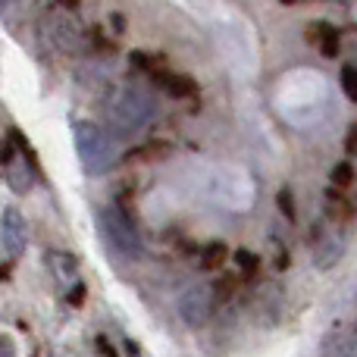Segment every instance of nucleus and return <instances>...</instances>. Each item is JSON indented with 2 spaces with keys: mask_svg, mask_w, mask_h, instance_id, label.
I'll list each match as a JSON object with an SVG mask.
<instances>
[{
  "mask_svg": "<svg viewBox=\"0 0 357 357\" xmlns=\"http://www.w3.org/2000/svg\"><path fill=\"white\" fill-rule=\"evenodd\" d=\"M154 98L148 94V88L138 85H119L110 94L107 104V116H110V129L119 138H132L138 132L148 129V123L154 119Z\"/></svg>",
  "mask_w": 357,
  "mask_h": 357,
  "instance_id": "f257e3e1",
  "label": "nucleus"
},
{
  "mask_svg": "<svg viewBox=\"0 0 357 357\" xmlns=\"http://www.w3.org/2000/svg\"><path fill=\"white\" fill-rule=\"evenodd\" d=\"M73 138H75V154H79L82 169L88 176L110 173L113 163H116V148H113V135L104 126L91 123V119H79L73 126Z\"/></svg>",
  "mask_w": 357,
  "mask_h": 357,
  "instance_id": "f03ea898",
  "label": "nucleus"
},
{
  "mask_svg": "<svg viewBox=\"0 0 357 357\" xmlns=\"http://www.w3.org/2000/svg\"><path fill=\"white\" fill-rule=\"evenodd\" d=\"M98 226H100V235H104L107 248H110L116 257L123 260H138L142 257V232L138 226L132 222V216L126 213L123 207L110 204V207H100L98 210Z\"/></svg>",
  "mask_w": 357,
  "mask_h": 357,
  "instance_id": "7ed1b4c3",
  "label": "nucleus"
},
{
  "mask_svg": "<svg viewBox=\"0 0 357 357\" xmlns=\"http://www.w3.org/2000/svg\"><path fill=\"white\" fill-rule=\"evenodd\" d=\"M0 160L6 167V182L16 195H29L35 188V151L29 148V142L19 129L10 132V142H6V151Z\"/></svg>",
  "mask_w": 357,
  "mask_h": 357,
  "instance_id": "20e7f679",
  "label": "nucleus"
},
{
  "mask_svg": "<svg viewBox=\"0 0 357 357\" xmlns=\"http://www.w3.org/2000/svg\"><path fill=\"white\" fill-rule=\"evenodd\" d=\"M178 320L185 323L188 329H201L204 323L213 317V307H216V298H213V289L210 285H191L178 295Z\"/></svg>",
  "mask_w": 357,
  "mask_h": 357,
  "instance_id": "39448f33",
  "label": "nucleus"
},
{
  "mask_svg": "<svg viewBox=\"0 0 357 357\" xmlns=\"http://www.w3.org/2000/svg\"><path fill=\"white\" fill-rule=\"evenodd\" d=\"M0 245L13 260H19L29 248V226H25V216L16 207H6L0 216Z\"/></svg>",
  "mask_w": 357,
  "mask_h": 357,
  "instance_id": "423d86ee",
  "label": "nucleus"
},
{
  "mask_svg": "<svg viewBox=\"0 0 357 357\" xmlns=\"http://www.w3.org/2000/svg\"><path fill=\"white\" fill-rule=\"evenodd\" d=\"M323 357H357V317L326 335V342H323Z\"/></svg>",
  "mask_w": 357,
  "mask_h": 357,
  "instance_id": "0eeeda50",
  "label": "nucleus"
},
{
  "mask_svg": "<svg viewBox=\"0 0 357 357\" xmlns=\"http://www.w3.org/2000/svg\"><path fill=\"white\" fill-rule=\"evenodd\" d=\"M47 29H50V38H54V41L60 44L63 50H79L82 44H85V35H82V29L69 16H54L47 22Z\"/></svg>",
  "mask_w": 357,
  "mask_h": 357,
  "instance_id": "6e6552de",
  "label": "nucleus"
},
{
  "mask_svg": "<svg viewBox=\"0 0 357 357\" xmlns=\"http://www.w3.org/2000/svg\"><path fill=\"white\" fill-rule=\"evenodd\" d=\"M342 254H345V241H342L339 235H320L317 245H314L317 270H329V266H335L342 260Z\"/></svg>",
  "mask_w": 357,
  "mask_h": 357,
  "instance_id": "1a4fd4ad",
  "label": "nucleus"
},
{
  "mask_svg": "<svg viewBox=\"0 0 357 357\" xmlns=\"http://www.w3.org/2000/svg\"><path fill=\"white\" fill-rule=\"evenodd\" d=\"M47 266H50V273L56 276V282L60 285L75 282V276H79V264H75V257L73 254H66V251H50L47 254Z\"/></svg>",
  "mask_w": 357,
  "mask_h": 357,
  "instance_id": "9d476101",
  "label": "nucleus"
},
{
  "mask_svg": "<svg viewBox=\"0 0 357 357\" xmlns=\"http://www.w3.org/2000/svg\"><path fill=\"white\" fill-rule=\"evenodd\" d=\"M154 79H157V85H163V91L173 94V98H188V94H195V82H191L188 75L154 69Z\"/></svg>",
  "mask_w": 357,
  "mask_h": 357,
  "instance_id": "9b49d317",
  "label": "nucleus"
},
{
  "mask_svg": "<svg viewBox=\"0 0 357 357\" xmlns=\"http://www.w3.org/2000/svg\"><path fill=\"white\" fill-rule=\"evenodd\" d=\"M307 35H310V41L320 44L323 56H339V31H335L329 22H314L307 29Z\"/></svg>",
  "mask_w": 357,
  "mask_h": 357,
  "instance_id": "f8f14e48",
  "label": "nucleus"
},
{
  "mask_svg": "<svg viewBox=\"0 0 357 357\" xmlns=\"http://www.w3.org/2000/svg\"><path fill=\"white\" fill-rule=\"evenodd\" d=\"M226 245L222 241H207V245L201 248V266L204 270H220L222 264H226Z\"/></svg>",
  "mask_w": 357,
  "mask_h": 357,
  "instance_id": "ddd939ff",
  "label": "nucleus"
},
{
  "mask_svg": "<svg viewBox=\"0 0 357 357\" xmlns=\"http://www.w3.org/2000/svg\"><path fill=\"white\" fill-rule=\"evenodd\" d=\"M235 266H238V276L257 279V273H260V257H257V254H251V251H245V248H238V251H235Z\"/></svg>",
  "mask_w": 357,
  "mask_h": 357,
  "instance_id": "4468645a",
  "label": "nucleus"
},
{
  "mask_svg": "<svg viewBox=\"0 0 357 357\" xmlns=\"http://www.w3.org/2000/svg\"><path fill=\"white\" fill-rule=\"evenodd\" d=\"M339 79H342V91H345V98L348 100H357V66H342V73H339Z\"/></svg>",
  "mask_w": 357,
  "mask_h": 357,
  "instance_id": "2eb2a0df",
  "label": "nucleus"
},
{
  "mask_svg": "<svg viewBox=\"0 0 357 357\" xmlns=\"http://www.w3.org/2000/svg\"><path fill=\"white\" fill-rule=\"evenodd\" d=\"M329 176H333V185H335V188H348V185L354 182V167H351L348 160H342V163H335Z\"/></svg>",
  "mask_w": 357,
  "mask_h": 357,
  "instance_id": "dca6fc26",
  "label": "nucleus"
},
{
  "mask_svg": "<svg viewBox=\"0 0 357 357\" xmlns=\"http://www.w3.org/2000/svg\"><path fill=\"white\" fill-rule=\"evenodd\" d=\"M276 204H279V210H282V216L295 220V197H291V191H289V188H279Z\"/></svg>",
  "mask_w": 357,
  "mask_h": 357,
  "instance_id": "f3484780",
  "label": "nucleus"
},
{
  "mask_svg": "<svg viewBox=\"0 0 357 357\" xmlns=\"http://www.w3.org/2000/svg\"><path fill=\"white\" fill-rule=\"evenodd\" d=\"M66 301H69V304H73V307H79V304H82V301H85V285H82V282H73V289H69Z\"/></svg>",
  "mask_w": 357,
  "mask_h": 357,
  "instance_id": "a211bd4d",
  "label": "nucleus"
},
{
  "mask_svg": "<svg viewBox=\"0 0 357 357\" xmlns=\"http://www.w3.org/2000/svg\"><path fill=\"white\" fill-rule=\"evenodd\" d=\"M345 148H348V154H357V123L348 129V142H345Z\"/></svg>",
  "mask_w": 357,
  "mask_h": 357,
  "instance_id": "6ab92c4d",
  "label": "nucleus"
},
{
  "mask_svg": "<svg viewBox=\"0 0 357 357\" xmlns=\"http://www.w3.org/2000/svg\"><path fill=\"white\" fill-rule=\"evenodd\" d=\"M98 348H100V354H104V357H116V351L110 348V342H107V339H98Z\"/></svg>",
  "mask_w": 357,
  "mask_h": 357,
  "instance_id": "aec40b11",
  "label": "nucleus"
},
{
  "mask_svg": "<svg viewBox=\"0 0 357 357\" xmlns=\"http://www.w3.org/2000/svg\"><path fill=\"white\" fill-rule=\"evenodd\" d=\"M13 354H16V348H13L6 339H0V357H13Z\"/></svg>",
  "mask_w": 357,
  "mask_h": 357,
  "instance_id": "412c9836",
  "label": "nucleus"
},
{
  "mask_svg": "<svg viewBox=\"0 0 357 357\" xmlns=\"http://www.w3.org/2000/svg\"><path fill=\"white\" fill-rule=\"evenodd\" d=\"M79 3H82V0H60L63 10H79Z\"/></svg>",
  "mask_w": 357,
  "mask_h": 357,
  "instance_id": "4be33fe9",
  "label": "nucleus"
},
{
  "mask_svg": "<svg viewBox=\"0 0 357 357\" xmlns=\"http://www.w3.org/2000/svg\"><path fill=\"white\" fill-rule=\"evenodd\" d=\"M326 3H345V0H326Z\"/></svg>",
  "mask_w": 357,
  "mask_h": 357,
  "instance_id": "5701e85b",
  "label": "nucleus"
},
{
  "mask_svg": "<svg viewBox=\"0 0 357 357\" xmlns=\"http://www.w3.org/2000/svg\"><path fill=\"white\" fill-rule=\"evenodd\" d=\"M282 3H295V0H282Z\"/></svg>",
  "mask_w": 357,
  "mask_h": 357,
  "instance_id": "b1692460",
  "label": "nucleus"
},
{
  "mask_svg": "<svg viewBox=\"0 0 357 357\" xmlns=\"http://www.w3.org/2000/svg\"><path fill=\"white\" fill-rule=\"evenodd\" d=\"M0 10H3V0H0Z\"/></svg>",
  "mask_w": 357,
  "mask_h": 357,
  "instance_id": "393cba45",
  "label": "nucleus"
},
{
  "mask_svg": "<svg viewBox=\"0 0 357 357\" xmlns=\"http://www.w3.org/2000/svg\"><path fill=\"white\" fill-rule=\"evenodd\" d=\"M56 357H60V354H56Z\"/></svg>",
  "mask_w": 357,
  "mask_h": 357,
  "instance_id": "a878e982",
  "label": "nucleus"
}]
</instances>
